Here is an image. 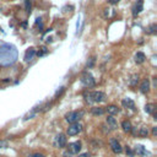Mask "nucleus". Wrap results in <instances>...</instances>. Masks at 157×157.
Returning a JSON list of instances; mask_svg holds the SVG:
<instances>
[{
  "instance_id": "0eeeda50",
  "label": "nucleus",
  "mask_w": 157,
  "mask_h": 157,
  "mask_svg": "<svg viewBox=\"0 0 157 157\" xmlns=\"http://www.w3.org/2000/svg\"><path fill=\"white\" fill-rule=\"evenodd\" d=\"M109 146H110V150L114 153H121V151H123V147H121L120 142L117 139H114V137H112L109 140Z\"/></svg>"
},
{
  "instance_id": "412c9836",
  "label": "nucleus",
  "mask_w": 157,
  "mask_h": 157,
  "mask_svg": "<svg viewBox=\"0 0 157 157\" xmlns=\"http://www.w3.org/2000/svg\"><path fill=\"white\" fill-rule=\"evenodd\" d=\"M156 28H157V26H156L155 23H152V25L147 28V33H150V34H155V33H156Z\"/></svg>"
},
{
  "instance_id": "6e6552de",
  "label": "nucleus",
  "mask_w": 157,
  "mask_h": 157,
  "mask_svg": "<svg viewBox=\"0 0 157 157\" xmlns=\"http://www.w3.org/2000/svg\"><path fill=\"white\" fill-rule=\"evenodd\" d=\"M81 151V142L80 141H75L67 145V152L71 155H76Z\"/></svg>"
},
{
  "instance_id": "4468645a",
  "label": "nucleus",
  "mask_w": 157,
  "mask_h": 157,
  "mask_svg": "<svg viewBox=\"0 0 157 157\" xmlns=\"http://www.w3.org/2000/svg\"><path fill=\"white\" fill-rule=\"evenodd\" d=\"M36 54H37V53H36V49H34V48H29V49L26 52V54H25V61L28 63V61L33 60V58H34Z\"/></svg>"
},
{
  "instance_id": "423d86ee",
  "label": "nucleus",
  "mask_w": 157,
  "mask_h": 157,
  "mask_svg": "<svg viewBox=\"0 0 157 157\" xmlns=\"http://www.w3.org/2000/svg\"><path fill=\"white\" fill-rule=\"evenodd\" d=\"M53 145L54 147L56 148H63L66 146V136L64 134H58L55 137H54V141H53Z\"/></svg>"
},
{
  "instance_id": "aec40b11",
  "label": "nucleus",
  "mask_w": 157,
  "mask_h": 157,
  "mask_svg": "<svg viewBox=\"0 0 157 157\" xmlns=\"http://www.w3.org/2000/svg\"><path fill=\"white\" fill-rule=\"evenodd\" d=\"M145 110H146V113L152 114L153 110H155V105H153V104H146V105H145Z\"/></svg>"
},
{
  "instance_id": "6ab92c4d",
  "label": "nucleus",
  "mask_w": 157,
  "mask_h": 157,
  "mask_svg": "<svg viewBox=\"0 0 157 157\" xmlns=\"http://www.w3.org/2000/svg\"><path fill=\"white\" fill-rule=\"evenodd\" d=\"M104 108H102V107H92L91 108V113L93 114V115H102V114H104Z\"/></svg>"
},
{
  "instance_id": "f8f14e48",
  "label": "nucleus",
  "mask_w": 157,
  "mask_h": 157,
  "mask_svg": "<svg viewBox=\"0 0 157 157\" xmlns=\"http://www.w3.org/2000/svg\"><path fill=\"white\" fill-rule=\"evenodd\" d=\"M105 123H107L108 128H110V130H115V129H118V123H117L115 118H113L112 115H109V117L105 119Z\"/></svg>"
},
{
  "instance_id": "ddd939ff",
  "label": "nucleus",
  "mask_w": 157,
  "mask_h": 157,
  "mask_svg": "<svg viewBox=\"0 0 157 157\" xmlns=\"http://www.w3.org/2000/svg\"><path fill=\"white\" fill-rule=\"evenodd\" d=\"M142 5H144L142 0H137V1L135 2L134 7H132V15H134V16H137V15L142 11Z\"/></svg>"
},
{
  "instance_id": "7ed1b4c3",
  "label": "nucleus",
  "mask_w": 157,
  "mask_h": 157,
  "mask_svg": "<svg viewBox=\"0 0 157 157\" xmlns=\"http://www.w3.org/2000/svg\"><path fill=\"white\" fill-rule=\"evenodd\" d=\"M83 114H85L83 110H72V112H69L65 114V120L70 124L78 123V120L83 117Z\"/></svg>"
},
{
  "instance_id": "c85d7f7f",
  "label": "nucleus",
  "mask_w": 157,
  "mask_h": 157,
  "mask_svg": "<svg viewBox=\"0 0 157 157\" xmlns=\"http://www.w3.org/2000/svg\"><path fill=\"white\" fill-rule=\"evenodd\" d=\"M90 156H91V155L87 152V153H82V155H80L78 157H90Z\"/></svg>"
},
{
  "instance_id": "9b49d317",
  "label": "nucleus",
  "mask_w": 157,
  "mask_h": 157,
  "mask_svg": "<svg viewBox=\"0 0 157 157\" xmlns=\"http://www.w3.org/2000/svg\"><path fill=\"white\" fill-rule=\"evenodd\" d=\"M121 105L124 108H129V109H135V102L131 98H123L121 99Z\"/></svg>"
},
{
  "instance_id": "f257e3e1",
  "label": "nucleus",
  "mask_w": 157,
  "mask_h": 157,
  "mask_svg": "<svg viewBox=\"0 0 157 157\" xmlns=\"http://www.w3.org/2000/svg\"><path fill=\"white\" fill-rule=\"evenodd\" d=\"M18 56L17 49L11 44H1L0 45V65L9 66L16 63Z\"/></svg>"
},
{
  "instance_id": "393cba45",
  "label": "nucleus",
  "mask_w": 157,
  "mask_h": 157,
  "mask_svg": "<svg viewBox=\"0 0 157 157\" xmlns=\"http://www.w3.org/2000/svg\"><path fill=\"white\" fill-rule=\"evenodd\" d=\"M27 157H45L43 153H39V152H34V153H31V155H28Z\"/></svg>"
},
{
  "instance_id": "4be33fe9",
  "label": "nucleus",
  "mask_w": 157,
  "mask_h": 157,
  "mask_svg": "<svg viewBox=\"0 0 157 157\" xmlns=\"http://www.w3.org/2000/svg\"><path fill=\"white\" fill-rule=\"evenodd\" d=\"M137 81H139V75H132V78H131V81H130V85H131V86H135Z\"/></svg>"
},
{
  "instance_id": "dca6fc26",
  "label": "nucleus",
  "mask_w": 157,
  "mask_h": 157,
  "mask_svg": "<svg viewBox=\"0 0 157 157\" xmlns=\"http://www.w3.org/2000/svg\"><path fill=\"white\" fill-rule=\"evenodd\" d=\"M104 110H105V112H107L109 115H112V117H113L114 114H118V113L120 112V109H119L117 105H114V104H110V105H108V107H107Z\"/></svg>"
},
{
  "instance_id": "c756f323",
  "label": "nucleus",
  "mask_w": 157,
  "mask_h": 157,
  "mask_svg": "<svg viewBox=\"0 0 157 157\" xmlns=\"http://www.w3.org/2000/svg\"><path fill=\"white\" fill-rule=\"evenodd\" d=\"M109 2H110V4H118L119 0H109Z\"/></svg>"
},
{
  "instance_id": "5701e85b",
  "label": "nucleus",
  "mask_w": 157,
  "mask_h": 157,
  "mask_svg": "<svg viewBox=\"0 0 157 157\" xmlns=\"http://www.w3.org/2000/svg\"><path fill=\"white\" fill-rule=\"evenodd\" d=\"M7 146H9L7 140H0V148H6Z\"/></svg>"
},
{
  "instance_id": "20e7f679",
  "label": "nucleus",
  "mask_w": 157,
  "mask_h": 157,
  "mask_svg": "<svg viewBox=\"0 0 157 157\" xmlns=\"http://www.w3.org/2000/svg\"><path fill=\"white\" fill-rule=\"evenodd\" d=\"M81 83L85 86V87H88V88H91V87H93L94 85H96V81H94V78H93V76L90 74V72H83V75L81 76Z\"/></svg>"
},
{
  "instance_id": "39448f33",
  "label": "nucleus",
  "mask_w": 157,
  "mask_h": 157,
  "mask_svg": "<svg viewBox=\"0 0 157 157\" xmlns=\"http://www.w3.org/2000/svg\"><path fill=\"white\" fill-rule=\"evenodd\" d=\"M81 131H82V124H81V123H74V124H71V125L67 128L66 134H67L69 136H75V135L80 134Z\"/></svg>"
},
{
  "instance_id": "b1692460",
  "label": "nucleus",
  "mask_w": 157,
  "mask_h": 157,
  "mask_svg": "<svg viewBox=\"0 0 157 157\" xmlns=\"http://www.w3.org/2000/svg\"><path fill=\"white\" fill-rule=\"evenodd\" d=\"M126 153L129 155V157H132L134 155H135V152H134V150H131V147H129V146H126Z\"/></svg>"
},
{
  "instance_id": "f3484780",
  "label": "nucleus",
  "mask_w": 157,
  "mask_h": 157,
  "mask_svg": "<svg viewBox=\"0 0 157 157\" xmlns=\"http://www.w3.org/2000/svg\"><path fill=\"white\" fill-rule=\"evenodd\" d=\"M121 128L125 132H131V130H132V125H131L130 120H123L121 121Z\"/></svg>"
},
{
  "instance_id": "cd10ccee",
  "label": "nucleus",
  "mask_w": 157,
  "mask_h": 157,
  "mask_svg": "<svg viewBox=\"0 0 157 157\" xmlns=\"http://www.w3.org/2000/svg\"><path fill=\"white\" fill-rule=\"evenodd\" d=\"M63 157H74V156H72L71 153H69L67 151H65V152L63 153Z\"/></svg>"
},
{
  "instance_id": "bb28decb",
  "label": "nucleus",
  "mask_w": 157,
  "mask_h": 157,
  "mask_svg": "<svg viewBox=\"0 0 157 157\" xmlns=\"http://www.w3.org/2000/svg\"><path fill=\"white\" fill-rule=\"evenodd\" d=\"M80 27H81V20L78 18V20H77V22H76V34L78 33V31H80Z\"/></svg>"
},
{
  "instance_id": "7c9ffc66",
  "label": "nucleus",
  "mask_w": 157,
  "mask_h": 157,
  "mask_svg": "<svg viewBox=\"0 0 157 157\" xmlns=\"http://www.w3.org/2000/svg\"><path fill=\"white\" fill-rule=\"evenodd\" d=\"M152 134H153V136H156V134H157V130H156V128H153V130H152Z\"/></svg>"
},
{
  "instance_id": "f03ea898",
  "label": "nucleus",
  "mask_w": 157,
  "mask_h": 157,
  "mask_svg": "<svg viewBox=\"0 0 157 157\" xmlns=\"http://www.w3.org/2000/svg\"><path fill=\"white\" fill-rule=\"evenodd\" d=\"M85 98L88 103H101L107 99V96L102 91H91L85 93Z\"/></svg>"
},
{
  "instance_id": "a211bd4d",
  "label": "nucleus",
  "mask_w": 157,
  "mask_h": 157,
  "mask_svg": "<svg viewBox=\"0 0 157 157\" xmlns=\"http://www.w3.org/2000/svg\"><path fill=\"white\" fill-rule=\"evenodd\" d=\"M145 60H146V56H145V54L142 52H137L135 54V63L136 64H142Z\"/></svg>"
},
{
  "instance_id": "a878e982",
  "label": "nucleus",
  "mask_w": 157,
  "mask_h": 157,
  "mask_svg": "<svg viewBox=\"0 0 157 157\" xmlns=\"http://www.w3.org/2000/svg\"><path fill=\"white\" fill-rule=\"evenodd\" d=\"M26 11L31 12V0H26Z\"/></svg>"
},
{
  "instance_id": "9d476101",
  "label": "nucleus",
  "mask_w": 157,
  "mask_h": 157,
  "mask_svg": "<svg viewBox=\"0 0 157 157\" xmlns=\"http://www.w3.org/2000/svg\"><path fill=\"white\" fill-rule=\"evenodd\" d=\"M134 152L137 153L139 156H144V157H150V156H151V153H150L142 145H136V146L134 147Z\"/></svg>"
},
{
  "instance_id": "1a4fd4ad",
  "label": "nucleus",
  "mask_w": 157,
  "mask_h": 157,
  "mask_svg": "<svg viewBox=\"0 0 157 157\" xmlns=\"http://www.w3.org/2000/svg\"><path fill=\"white\" fill-rule=\"evenodd\" d=\"M131 131H132V134H134L135 136H140V137H145V136L148 135V129H147V126H145V125L140 126L139 129H134V128H132Z\"/></svg>"
},
{
  "instance_id": "2eb2a0df",
  "label": "nucleus",
  "mask_w": 157,
  "mask_h": 157,
  "mask_svg": "<svg viewBox=\"0 0 157 157\" xmlns=\"http://www.w3.org/2000/svg\"><path fill=\"white\" fill-rule=\"evenodd\" d=\"M140 91H141L142 93H147V92L150 91V80H148V78H145V80L141 82V85H140Z\"/></svg>"
}]
</instances>
